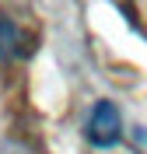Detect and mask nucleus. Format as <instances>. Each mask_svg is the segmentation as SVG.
I'll return each instance as SVG.
<instances>
[{
  "label": "nucleus",
  "instance_id": "obj_1",
  "mask_svg": "<svg viewBox=\"0 0 147 154\" xmlns=\"http://www.w3.org/2000/svg\"><path fill=\"white\" fill-rule=\"evenodd\" d=\"M119 137H123V116H119V109L112 105L109 98H102V102L91 109L88 140L95 147H112V144H119Z\"/></svg>",
  "mask_w": 147,
  "mask_h": 154
}]
</instances>
